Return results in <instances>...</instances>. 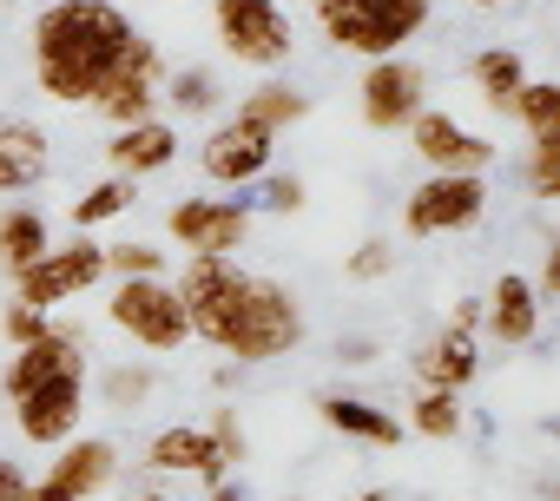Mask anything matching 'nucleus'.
Here are the masks:
<instances>
[{
  "instance_id": "nucleus-1",
  "label": "nucleus",
  "mask_w": 560,
  "mask_h": 501,
  "mask_svg": "<svg viewBox=\"0 0 560 501\" xmlns=\"http://www.w3.org/2000/svg\"><path fill=\"white\" fill-rule=\"evenodd\" d=\"M132 40L139 27L113 0H54L34 21V86L54 106H93Z\"/></svg>"
},
{
  "instance_id": "nucleus-2",
  "label": "nucleus",
  "mask_w": 560,
  "mask_h": 501,
  "mask_svg": "<svg viewBox=\"0 0 560 501\" xmlns=\"http://www.w3.org/2000/svg\"><path fill=\"white\" fill-rule=\"evenodd\" d=\"M317 27L343 54L389 60V54H402V40H416L429 27V0H330V8H317Z\"/></svg>"
},
{
  "instance_id": "nucleus-3",
  "label": "nucleus",
  "mask_w": 560,
  "mask_h": 501,
  "mask_svg": "<svg viewBox=\"0 0 560 501\" xmlns=\"http://www.w3.org/2000/svg\"><path fill=\"white\" fill-rule=\"evenodd\" d=\"M298 343H304V311H298V298L277 284V278H250V291H244V304H237V317H231V330H224V357H231L237 370H250V363L291 357Z\"/></svg>"
},
{
  "instance_id": "nucleus-4",
  "label": "nucleus",
  "mask_w": 560,
  "mask_h": 501,
  "mask_svg": "<svg viewBox=\"0 0 560 501\" xmlns=\"http://www.w3.org/2000/svg\"><path fill=\"white\" fill-rule=\"evenodd\" d=\"M172 291H178V304H185V330H191L198 343L224 350V330H231V317H237V304H244V291H250V271H244L237 258H205V250H191Z\"/></svg>"
},
{
  "instance_id": "nucleus-5",
  "label": "nucleus",
  "mask_w": 560,
  "mask_h": 501,
  "mask_svg": "<svg viewBox=\"0 0 560 501\" xmlns=\"http://www.w3.org/2000/svg\"><path fill=\"white\" fill-rule=\"evenodd\" d=\"M106 317H113V330H119L126 343H139V350H152V357H172V350L191 343L185 304H178V291H172L165 278H119L113 298H106Z\"/></svg>"
},
{
  "instance_id": "nucleus-6",
  "label": "nucleus",
  "mask_w": 560,
  "mask_h": 501,
  "mask_svg": "<svg viewBox=\"0 0 560 501\" xmlns=\"http://www.w3.org/2000/svg\"><path fill=\"white\" fill-rule=\"evenodd\" d=\"M211 27H218L224 54L237 67H257V73L284 67L298 54V27L277 0H211Z\"/></svg>"
},
{
  "instance_id": "nucleus-7",
  "label": "nucleus",
  "mask_w": 560,
  "mask_h": 501,
  "mask_svg": "<svg viewBox=\"0 0 560 501\" xmlns=\"http://www.w3.org/2000/svg\"><path fill=\"white\" fill-rule=\"evenodd\" d=\"M100 278H106V244H93V237L80 231L73 244H47L40 258L14 278V304L54 311V304H67V298H86Z\"/></svg>"
},
{
  "instance_id": "nucleus-8",
  "label": "nucleus",
  "mask_w": 560,
  "mask_h": 501,
  "mask_svg": "<svg viewBox=\"0 0 560 501\" xmlns=\"http://www.w3.org/2000/svg\"><path fill=\"white\" fill-rule=\"evenodd\" d=\"M481 211H488L481 172H429V178L402 198V231H409V237H455V231L481 224Z\"/></svg>"
},
{
  "instance_id": "nucleus-9",
  "label": "nucleus",
  "mask_w": 560,
  "mask_h": 501,
  "mask_svg": "<svg viewBox=\"0 0 560 501\" xmlns=\"http://www.w3.org/2000/svg\"><path fill=\"white\" fill-rule=\"evenodd\" d=\"M250 224H257V211L237 205V198H178L165 211V237L185 250V258L191 250H205V258H237Z\"/></svg>"
},
{
  "instance_id": "nucleus-10",
  "label": "nucleus",
  "mask_w": 560,
  "mask_h": 501,
  "mask_svg": "<svg viewBox=\"0 0 560 501\" xmlns=\"http://www.w3.org/2000/svg\"><path fill=\"white\" fill-rule=\"evenodd\" d=\"M357 106H363V126L370 132H402L422 106H429V73L402 54L389 60H370L363 86H357Z\"/></svg>"
},
{
  "instance_id": "nucleus-11",
  "label": "nucleus",
  "mask_w": 560,
  "mask_h": 501,
  "mask_svg": "<svg viewBox=\"0 0 560 501\" xmlns=\"http://www.w3.org/2000/svg\"><path fill=\"white\" fill-rule=\"evenodd\" d=\"M270 159H277V132H264V126H250V119H218L211 132H205V145H198V165H205V178L211 185H231V191H244V185H257L264 172H270Z\"/></svg>"
},
{
  "instance_id": "nucleus-12",
  "label": "nucleus",
  "mask_w": 560,
  "mask_h": 501,
  "mask_svg": "<svg viewBox=\"0 0 560 501\" xmlns=\"http://www.w3.org/2000/svg\"><path fill=\"white\" fill-rule=\"evenodd\" d=\"M409 152L429 165V172H488L494 165V139H481V132H468L455 113H435V106H422L409 126Z\"/></svg>"
},
{
  "instance_id": "nucleus-13",
  "label": "nucleus",
  "mask_w": 560,
  "mask_h": 501,
  "mask_svg": "<svg viewBox=\"0 0 560 501\" xmlns=\"http://www.w3.org/2000/svg\"><path fill=\"white\" fill-rule=\"evenodd\" d=\"M80 422H86V370L54 376V383L27 389V396L14 403V429H21L34 448H60L67 435H80Z\"/></svg>"
},
{
  "instance_id": "nucleus-14",
  "label": "nucleus",
  "mask_w": 560,
  "mask_h": 501,
  "mask_svg": "<svg viewBox=\"0 0 560 501\" xmlns=\"http://www.w3.org/2000/svg\"><path fill=\"white\" fill-rule=\"evenodd\" d=\"M159 47L152 40H132L126 47V60H119V73L100 86V119L119 132V126H139V119H159Z\"/></svg>"
},
{
  "instance_id": "nucleus-15",
  "label": "nucleus",
  "mask_w": 560,
  "mask_h": 501,
  "mask_svg": "<svg viewBox=\"0 0 560 501\" xmlns=\"http://www.w3.org/2000/svg\"><path fill=\"white\" fill-rule=\"evenodd\" d=\"M73 370H86V337H80V324H54L40 343H21V350L8 357L0 389H8V403H21L27 389H40V383H54V376H73Z\"/></svg>"
},
{
  "instance_id": "nucleus-16",
  "label": "nucleus",
  "mask_w": 560,
  "mask_h": 501,
  "mask_svg": "<svg viewBox=\"0 0 560 501\" xmlns=\"http://www.w3.org/2000/svg\"><path fill=\"white\" fill-rule=\"evenodd\" d=\"M113 475H119V448L106 435H67L54 468L40 475V488L60 494V501H100L113 488Z\"/></svg>"
},
{
  "instance_id": "nucleus-17",
  "label": "nucleus",
  "mask_w": 560,
  "mask_h": 501,
  "mask_svg": "<svg viewBox=\"0 0 560 501\" xmlns=\"http://www.w3.org/2000/svg\"><path fill=\"white\" fill-rule=\"evenodd\" d=\"M540 317H547V304L534 298V284L521 271H501L481 298V337L501 343V350H527L540 337Z\"/></svg>"
},
{
  "instance_id": "nucleus-18",
  "label": "nucleus",
  "mask_w": 560,
  "mask_h": 501,
  "mask_svg": "<svg viewBox=\"0 0 560 501\" xmlns=\"http://www.w3.org/2000/svg\"><path fill=\"white\" fill-rule=\"evenodd\" d=\"M152 475H191V481H224L231 468H224V455H218V442L205 435V422H165L152 442H145V455H139Z\"/></svg>"
},
{
  "instance_id": "nucleus-19",
  "label": "nucleus",
  "mask_w": 560,
  "mask_h": 501,
  "mask_svg": "<svg viewBox=\"0 0 560 501\" xmlns=\"http://www.w3.org/2000/svg\"><path fill=\"white\" fill-rule=\"evenodd\" d=\"M409 376L422 383V389H468L475 376H481V343L468 337V330H455V324H442L429 343H416V357H409Z\"/></svg>"
},
{
  "instance_id": "nucleus-20",
  "label": "nucleus",
  "mask_w": 560,
  "mask_h": 501,
  "mask_svg": "<svg viewBox=\"0 0 560 501\" xmlns=\"http://www.w3.org/2000/svg\"><path fill=\"white\" fill-rule=\"evenodd\" d=\"M178 159V126L172 119H139V126H119L113 139H106V165H113V178H152V172H165Z\"/></svg>"
},
{
  "instance_id": "nucleus-21",
  "label": "nucleus",
  "mask_w": 560,
  "mask_h": 501,
  "mask_svg": "<svg viewBox=\"0 0 560 501\" xmlns=\"http://www.w3.org/2000/svg\"><path fill=\"white\" fill-rule=\"evenodd\" d=\"M317 416H324V429H337L363 448H396L402 442V416L383 409V403H363V396H317Z\"/></svg>"
},
{
  "instance_id": "nucleus-22",
  "label": "nucleus",
  "mask_w": 560,
  "mask_h": 501,
  "mask_svg": "<svg viewBox=\"0 0 560 501\" xmlns=\"http://www.w3.org/2000/svg\"><path fill=\"white\" fill-rule=\"evenodd\" d=\"M47 178V132L34 119L0 113V191H34Z\"/></svg>"
},
{
  "instance_id": "nucleus-23",
  "label": "nucleus",
  "mask_w": 560,
  "mask_h": 501,
  "mask_svg": "<svg viewBox=\"0 0 560 501\" xmlns=\"http://www.w3.org/2000/svg\"><path fill=\"white\" fill-rule=\"evenodd\" d=\"M468 80H475V93H481V106H488V113H508V106H514V93H521L534 73H527V60H521L514 47H481V54L468 60Z\"/></svg>"
},
{
  "instance_id": "nucleus-24",
  "label": "nucleus",
  "mask_w": 560,
  "mask_h": 501,
  "mask_svg": "<svg viewBox=\"0 0 560 501\" xmlns=\"http://www.w3.org/2000/svg\"><path fill=\"white\" fill-rule=\"evenodd\" d=\"M47 244H54V224L34 205H8V211H0V271H8V278H21Z\"/></svg>"
},
{
  "instance_id": "nucleus-25",
  "label": "nucleus",
  "mask_w": 560,
  "mask_h": 501,
  "mask_svg": "<svg viewBox=\"0 0 560 501\" xmlns=\"http://www.w3.org/2000/svg\"><path fill=\"white\" fill-rule=\"evenodd\" d=\"M237 119H250V126H264V132H284V126L311 119V100H304L298 86H284V80H264V86H250V93H244Z\"/></svg>"
},
{
  "instance_id": "nucleus-26",
  "label": "nucleus",
  "mask_w": 560,
  "mask_h": 501,
  "mask_svg": "<svg viewBox=\"0 0 560 501\" xmlns=\"http://www.w3.org/2000/svg\"><path fill=\"white\" fill-rule=\"evenodd\" d=\"M462 396L455 389H416V403H409V416H402V429L409 435H422V442H455L462 435Z\"/></svg>"
},
{
  "instance_id": "nucleus-27",
  "label": "nucleus",
  "mask_w": 560,
  "mask_h": 501,
  "mask_svg": "<svg viewBox=\"0 0 560 501\" xmlns=\"http://www.w3.org/2000/svg\"><path fill=\"white\" fill-rule=\"evenodd\" d=\"M508 119L527 126V139H560V86L553 80H527L508 106Z\"/></svg>"
},
{
  "instance_id": "nucleus-28",
  "label": "nucleus",
  "mask_w": 560,
  "mask_h": 501,
  "mask_svg": "<svg viewBox=\"0 0 560 501\" xmlns=\"http://www.w3.org/2000/svg\"><path fill=\"white\" fill-rule=\"evenodd\" d=\"M132 198H139V185H132V178H100L93 191H80V198H73V211H67V218H73L80 231H93V224L126 218V211H132Z\"/></svg>"
},
{
  "instance_id": "nucleus-29",
  "label": "nucleus",
  "mask_w": 560,
  "mask_h": 501,
  "mask_svg": "<svg viewBox=\"0 0 560 501\" xmlns=\"http://www.w3.org/2000/svg\"><path fill=\"white\" fill-rule=\"evenodd\" d=\"M159 100H172L178 113H211L224 100V86L205 67H178V73H159Z\"/></svg>"
},
{
  "instance_id": "nucleus-30",
  "label": "nucleus",
  "mask_w": 560,
  "mask_h": 501,
  "mask_svg": "<svg viewBox=\"0 0 560 501\" xmlns=\"http://www.w3.org/2000/svg\"><path fill=\"white\" fill-rule=\"evenodd\" d=\"M106 271H113V278H165V250L145 244V237L106 244Z\"/></svg>"
},
{
  "instance_id": "nucleus-31",
  "label": "nucleus",
  "mask_w": 560,
  "mask_h": 501,
  "mask_svg": "<svg viewBox=\"0 0 560 501\" xmlns=\"http://www.w3.org/2000/svg\"><path fill=\"white\" fill-rule=\"evenodd\" d=\"M145 396H152V370H139V363H119V370H106V376H100V403H106V409H119V416H126V409H139Z\"/></svg>"
},
{
  "instance_id": "nucleus-32",
  "label": "nucleus",
  "mask_w": 560,
  "mask_h": 501,
  "mask_svg": "<svg viewBox=\"0 0 560 501\" xmlns=\"http://www.w3.org/2000/svg\"><path fill=\"white\" fill-rule=\"evenodd\" d=\"M527 191L540 205L560 198V139H527Z\"/></svg>"
},
{
  "instance_id": "nucleus-33",
  "label": "nucleus",
  "mask_w": 560,
  "mask_h": 501,
  "mask_svg": "<svg viewBox=\"0 0 560 501\" xmlns=\"http://www.w3.org/2000/svg\"><path fill=\"white\" fill-rule=\"evenodd\" d=\"M205 435L218 442V455H224V468H237V462H250V435H244V422H237V409L224 403V409H211V422H205Z\"/></svg>"
},
{
  "instance_id": "nucleus-34",
  "label": "nucleus",
  "mask_w": 560,
  "mask_h": 501,
  "mask_svg": "<svg viewBox=\"0 0 560 501\" xmlns=\"http://www.w3.org/2000/svg\"><path fill=\"white\" fill-rule=\"evenodd\" d=\"M343 271H350V284H383V278L396 271V250H389L383 237H370V244L350 250V265H343Z\"/></svg>"
},
{
  "instance_id": "nucleus-35",
  "label": "nucleus",
  "mask_w": 560,
  "mask_h": 501,
  "mask_svg": "<svg viewBox=\"0 0 560 501\" xmlns=\"http://www.w3.org/2000/svg\"><path fill=\"white\" fill-rule=\"evenodd\" d=\"M47 330H54V317L34 311V304H8V311H0V337H8L14 350H21V343H40Z\"/></svg>"
},
{
  "instance_id": "nucleus-36",
  "label": "nucleus",
  "mask_w": 560,
  "mask_h": 501,
  "mask_svg": "<svg viewBox=\"0 0 560 501\" xmlns=\"http://www.w3.org/2000/svg\"><path fill=\"white\" fill-rule=\"evenodd\" d=\"M257 211H277V218H291L304 211V178H257Z\"/></svg>"
},
{
  "instance_id": "nucleus-37",
  "label": "nucleus",
  "mask_w": 560,
  "mask_h": 501,
  "mask_svg": "<svg viewBox=\"0 0 560 501\" xmlns=\"http://www.w3.org/2000/svg\"><path fill=\"white\" fill-rule=\"evenodd\" d=\"M27 481H34V475H27L21 462H8V455H0V501H21V494H27Z\"/></svg>"
},
{
  "instance_id": "nucleus-38",
  "label": "nucleus",
  "mask_w": 560,
  "mask_h": 501,
  "mask_svg": "<svg viewBox=\"0 0 560 501\" xmlns=\"http://www.w3.org/2000/svg\"><path fill=\"white\" fill-rule=\"evenodd\" d=\"M448 324H455V330H468V337H475V330H481V298H462V304H455V311H448Z\"/></svg>"
},
{
  "instance_id": "nucleus-39",
  "label": "nucleus",
  "mask_w": 560,
  "mask_h": 501,
  "mask_svg": "<svg viewBox=\"0 0 560 501\" xmlns=\"http://www.w3.org/2000/svg\"><path fill=\"white\" fill-rule=\"evenodd\" d=\"M205 501H244V481H231V475H224V481H211V488H205Z\"/></svg>"
},
{
  "instance_id": "nucleus-40",
  "label": "nucleus",
  "mask_w": 560,
  "mask_h": 501,
  "mask_svg": "<svg viewBox=\"0 0 560 501\" xmlns=\"http://www.w3.org/2000/svg\"><path fill=\"white\" fill-rule=\"evenodd\" d=\"M350 501H396L389 488H363V494H350Z\"/></svg>"
},
{
  "instance_id": "nucleus-41",
  "label": "nucleus",
  "mask_w": 560,
  "mask_h": 501,
  "mask_svg": "<svg viewBox=\"0 0 560 501\" xmlns=\"http://www.w3.org/2000/svg\"><path fill=\"white\" fill-rule=\"evenodd\" d=\"M21 501H60V494H47L40 481H27V494H21Z\"/></svg>"
},
{
  "instance_id": "nucleus-42",
  "label": "nucleus",
  "mask_w": 560,
  "mask_h": 501,
  "mask_svg": "<svg viewBox=\"0 0 560 501\" xmlns=\"http://www.w3.org/2000/svg\"><path fill=\"white\" fill-rule=\"evenodd\" d=\"M132 501H172V494H165V488H139Z\"/></svg>"
},
{
  "instance_id": "nucleus-43",
  "label": "nucleus",
  "mask_w": 560,
  "mask_h": 501,
  "mask_svg": "<svg viewBox=\"0 0 560 501\" xmlns=\"http://www.w3.org/2000/svg\"><path fill=\"white\" fill-rule=\"evenodd\" d=\"M468 8H514V0H468Z\"/></svg>"
},
{
  "instance_id": "nucleus-44",
  "label": "nucleus",
  "mask_w": 560,
  "mask_h": 501,
  "mask_svg": "<svg viewBox=\"0 0 560 501\" xmlns=\"http://www.w3.org/2000/svg\"><path fill=\"white\" fill-rule=\"evenodd\" d=\"M304 8H330V0H304Z\"/></svg>"
},
{
  "instance_id": "nucleus-45",
  "label": "nucleus",
  "mask_w": 560,
  "mask_h": 501,
  "mask_svg": "<svg viewBox=\"0 0 560 501\" xmlns=\"http://www.w3.org/2000/svg\"><path fill=\"white\" fill-rule=\"evenodd\" d=\"M0 8H8V0H0Z\"/></svg>"
}]
</instances>
